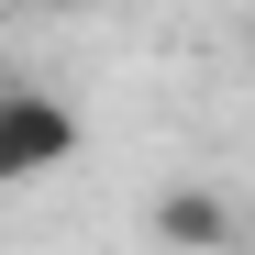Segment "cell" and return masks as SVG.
Here are the masks:
<instances>
[{"label":"cell","mask_w":255,"mask_h":255,"mask_svg":"<svg viewBox=\"0 0 255 255\" xmlns=\"http://www.w3.org/2000/svg\"><path fill=\"white\" fill-rule=\"evenodd\" d=\"M78 155V111L45 100V89H0V189H22V178H45V166Z\"/></svg>","instance_id":"obj_1"},{"label":"cell","mask_w":255,"mask_h":255,"mask_svg":"<svg viewBox=\"0 0 255 255\" xmlns=\"http://www.w3.org/2000/svg\"><path fill=\"white\" fill-rule=\"evenodd\" d=\"M155 244L222 255V244H233V200H222V189H166V200H155Z\"/></svg>","instance_id":"obj_2"}]
</instances>
